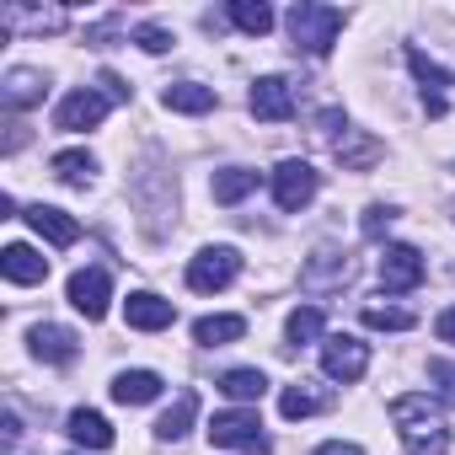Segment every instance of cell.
<instances>
[{"label":"cell","mask_w":455,"mask_h":455,"mask_svg":"<svg viewBox=\"0 0 455 455\" xmlns=\"http://www.w3.org/2000/svg\"><path fill=\"white\" fill-rule=\"evenodd\" d=\"M391 423H396V434H402V444H407L412 455H439V450L450 444V428H444L439 407H434L423 391L396 396V402H391Z\"/></svg>","instance_id":"1"},{"label":"cell","mask_w":455,"mask_h":455,"mask_svg":"<svg viewBox=\"0 0 455 455\" xmlns=\"http://www.w3.org/2000/svg\"><path fill=\"white\" fill-rule=\"evenodd\" d=\"M284 22H290L295 49H306L311 60H327L332 44H338V33H343V12H338V6H316V0H300V6H290Z\"/></svg>","instance_id":"2"},{"label":"cell","mask_w":455,"mask_h":455,"mask_svg":"<svg viewBox=\"0 0 455 455\" xmlns=\"http://www.w3.org/2000/svg\"><path fill=\"white\" fill-rule=\"evenodd\" d=\"M204 434H209V444H220V450H242V455H274V450H268V434H263V423H258V412H252V407L214 412Z\"/></svg>","instance_id":"3"},{"label":"cell","mask_w":455,"mask_h":455,"mask_svg":"<svg viewBox=\"0 0 455 455\" xmlns=\"http://www.w3.org/2000/svg\"><path fill=\"white\" fill-rule=\"evenodd\" d=\"M242 274V252L236 247H204L193 263H188V290H198V295H214V290H225Z\"/></svg>","instance_id":"4"},{"label":"cell","mask_w":455,"mask_h":455,"mask_svg":"<svg viewBox=\"0 0 455 455\" xmlns=\"http://www.w3.org/2000/svg\"><path fill=\"white\" fill-rule=\"evenodd\" d=\"M316 188H322V177H316L311 161H279V172H274V204H279L284 214L306 209V204L316 198Z\"/></svg>","instance_id":"5"},{"label":"cell","mask_w":455,"mask_h":455,"mask_svg":"<svg viewBox=\"0 0 455 455\" xmlns=\"http://www.w3.org/2000/svg\"><path fill=\"white\" fill-rule=\"evenodd\" d=\"M375 274H380V284H386L391 295H407V290H418V284H423L428 263H423V252H418V247H386V252H380V263H375Z\"/></svg>","instance_id":"6"},{"label":"cell","mask_w":455,"mask_h":455,"mask_svg":"<svg viewBox=\"0 0 455 455\" xmlns=\"http://www.w3.org/2000/svg\"><path fill=\"white\" fill-rule=\"evenodd\" d=\"M247 108L258 124H284V118H295V86L284 76H263V81H252Z\"/></svg>","instance_id":"7"},{"label":"cell","mask_w":455,"mask_h":455,"mask_svg":"<svg viewBox=\"0 0 455 455\" xmlns=\"http://www.w3.org/2000/svg\"><path fill=\"white\" fill-rule=\"evenodd\" d=\"M102 118H108V92H92V86L70 92V97L60 102V113H54V124H60L65 134H86V129H97Z\"/></svg>","instance_id":"8"},{"label":"cell","mask_w":455,"mask_h":455,"mask_svg":"<svg viewBox=\"0 0 455 455\" xmlns=\"http://www.w3.org/2000/svg\"><path fill=\"white\" fill-rule=\"evenodd\" d=\"M322 370L332 375V380H359L364 370H370V348L359 343V338H348V332H338V338H327L322 343Z\"/></svg>","instance_id":"9"},{"label":"cell","mask_w":455,"mask_h":455,"mask_svg":"<svg viewBox=\"0 0 455 455\" xmlns=\"http://www.w3.org/2000/svg\"><path fill=\"white\" fill-rule=\"evenodd\" d=\"M108 295H113L108 268H81V274H70V306H76L86 322H102V316H108Z\"/></svg>","instance_id":"10"},{"label":"cell","mask_w":455,"mask_h":455,"mask_svg":"<svg viewBox=\"0 0 455 455\" xmlns=\"http://www.w3.org/2000/svg\"><path fill=\"white\" fill-rule=\"evenodd\" d=\"M407 65H412V76H418V86H423V113H428V118H444V113H450V102H444L450 70H439L423 49H407Z\"/></svg>","instance_id":"11"},{"label":"cell","mask_w":455,"mask_h":455,"mask_svg":"<svg viewBox=\"0 0 455 455\" xmlns=\"http://www.w3.org/2000/svg\"><path fill=\"white\" fill-rule=\"evenodd\" d=\"M348 279H354V263H348V252H338V247H322V252L300 268V284L316 290V295H322V290H343Z\"/></svg>","instance_id":"12"},{"label":"cell","mask_w":455,"mask_h":455,"mask_svg":"<svg viewBox=\"0 0 455 455\" xmlns=\"http://www.w3.org/2000/svg\"><path fill=\"white\" fill-rule=\"evenodd\" d=\"M124 322H129L134 332H166V327L177 322V306L161 300V295H150V290H140V295L124 300Z\"/></svg>","instance_id":"13"},{"label":"cell","mask_w":455,"mask_h":455,"mask_svg":"<svg viewBox=\"0 0 455 455\" xmlns=\"http://www.w3.org/2000/svg\"><path fill=\"white\" fill-rule=\"evenodd\" d=\"M0 28L6 33H65L70 28V12L65 6H44V12H28V6H0Z\"/></svg>","instance_id":"14"},{"label":"cell","mask_w":455,"mask_h":455,"mask_svg":"<svg viewBox=\"0 0 455 455\" xmlns=\"http://www.w3.org/2000/svg\"><path fill=\"white\" fill-rule=\"evenodd\" d=\"M28 225H33L44 242H54V247H76V242H81V225H76L65 209H49V204H33V209H28Z\"/></svg>","instance_id":"15"},{"label":"cell","mask_w":455,"mask_h":455,"mask_svg":"<svg viewBox=\"0 0 455 455\" xmlns=\"http://www.w3.org/2000/svg\"><path fill=\"white\" fill-rule=\"evenodd\" d=\"M0 274H6L12 284H44V279H49V258H38L33 247L12 242L6 252H0Z\"/></svg>","instance_id":"16"},{"label":"cell","mask_w":455,"mask_h":455,"mask_svg":"<svg viewBox=\"0 0 455 455\" xmlns=\"http://www.w3.org/2000/svg\"><path fill=\"white\" fill-rule=\"evenodd\" d=\"M76 348H81V338H76L70 327H54V322L33 327V354H38L44 364H70V359H76Z\"/></svg>","instance_id":"17"},{"label":"cell","mask_w":455,"mask_h":455,"mask_svg":"<svg viewBox=\"0 0 455 455\" xmlns=\"http://www.w3.org/2000/svg\"><path fill=\"white\" fill-rule=\"evenodd\" d=\"M65 434H70L81 450H113V428H108V418L92 412V407H76V412L65 418Z\"/></svg>","instance_id":"18"},{"label":"cell","mask_w":455,"mask_h":455,"mask_svg":"<svg viewBox=\"0 0 455 455\" xmlns=\"http://www.w3.org/2000/svg\"><path fill=\"white\" fill-rule=\"evenodd\" d=\"M380 156H386L380 140H370L364 129H343V140H338V166L343 172H370Z\"/></svg>","instance_id":"19"},{"label":"cell","mask_w":455,"mask_h":455,"mask_svg":"<svg viewBox=\"0 0 455 455\" xmlns=\"http://www.w3.org/2000/svg\"><path fill=\"white\" fill-rule=\"evenodd\" d=\"M44 92H49L44 70H6V81H0V97H6V108H12V113H17V108H33V102H44Z\"/></svg>","instance_id":"20"},{"label":"cell","mask_w":455,"mask_h":455,"mask_svg":"<svg viewBox=\"0 0 455 455\" xmlns=\"http://www.w3.org/2000/svg\"><path fill=\"white\" fill-rule=\"evenodd\" d=\"M156 396H161V375L156 370H124L113 380V402H124V407H145Z\"/></svg>","instance_id":"21"},{"label":"cell","mask_w":455,"mask_h":455,"mask_svg":"<svg viewBox=\"0 0 455 455\" xmlns=\"http://www.w3.org/2000/svg\"><path fill=\"white\" fill-rule=\"evenodd\" d=\"M161 102L172 108V113H214V86H198V81H172L166 92H161Z\"/></svg>","instance_id":"22"},{"label":"cell","mask_w":455,"mask_h":455,"mask_svg":"<svg viewBox=\"0 0 455 455\" xmlns=\"http://www.w3.org/2000/svg\"><path fill=\"white\" fill-rule=\"evenodd\" d=\"M332 396L327 391H316V380H295V386H284V396H279V412L290 418V423H300V418H311V412H322Z\"/></svg>","instance_id":"23"},{"label":"cell","mask_w":455,"mask_h":455,"mask_svg":"<svg viewBox=\"0 0 455 455\" xmlns=\"http://www.w3.org/2000/svg\"><path fill=\"white\" fill-rule=\"evenodd\" d=\"M236 338H247V316H198L193 322V343H204V348H225Z\"/></svg>","instance_id":"24"},{"label":"cell","mask_w":455,"mask_h":455,"mask_svg":"<svg viewBox=\"0 0 455 455\" xmlns=\"http://www.w3.org/2000/svg\"><path fill=\"white\" fill-rule=\"evenodd\" d=\"M193 418H198V391H177V402L161 412V423H156V434L166 439V444H177L188 428H193Z\"/></svg>","instance_id":"25"},{"label":"cell","mask_w":455,"mask_h":455,"mask_svg":"<svg viewBox=\"0 0 455 455\" xmlns=\"http://www.w3.org/2000/svg\"><path fill=\"white\" fill-rule=\"evenodd\" d=\"M252 188H258V172L252 166H225V172H214V204H242Z\"/></svg>","instance_id":"26"},{"label":"cell","mask_w":455,"mask_h":455,"mask_svg":"<svg viewBox=\"0 0 455 455\" xmlns=\"http://www.w3.org/2000/svg\"><path fill=\"white\" fill-rule=\"evenodd\" d=\"M231 22L247 33V38H268L274 33V12L263 0H231Z\"/></svg>","instance_id":"27"},{"label":"cell","mask_w":455,"mask_h":455,"mask_svg":"<svg viewBox=\"0 0 455 455\" xmlns=\"http://www.w3.org/2000/svg\"><path fill=\"white\" fill-rule=\"evenodd\" d=\"M220 391L231 396V402H263L268 380H263V370H225L220 375Z\"/></svg>","instance_id":"28"},{"label":"cell","mask_w":455,"mask_h":455,"mask_svg":"<svg viewBox=\"0 0 455 455\" xmlns=\"http://www.w3.org/2000/svg\"><path fill=\"white\" fill-rule=\"evenodd\" d=\"M49 166H54V177H60V182H70V188H86V182H92V172H97V161H92L86 150H60Z\"/></svg>","instance_id":"29"},{"label":"cell","mask_w":455,"mask_h":455,"mask_svg":"<svg viewBox=\"0 0 455 455\" xmlns=\"http://www.w3.org/2000/svg\"><path fill=\"white\" fill-rule=\"evenodd\" d=\"M322 327H327V316H322L316 306H300V311H290V322H284V338L300 348V343H316V338H322Z\"/></svg>","instance_id":"30"},{"label":"cell","mask_w":455,"mask_h":455,"mask_svg":"<svg viewBox=\"0 0 455 455\" xmlns=\"http://www.w3.org/2000/svg\"><path fill=\"white\" fill-rule=\"evenodd\" d=\"M359 316H364V327H375V332H407V327H418V316L402 311V306H364Z\"/></svg>","instance_id":"31"},{"label":"cell","mask_w":455,"mask_h":455,"mask_svg":"<svg viewBox=\"0 0 455 455\" xmlns=\"http://www.w3.org/2000/svg\"><path fill=\"white\" fill-rule=\"evenodd\" d=\"M428 386L444 407H455V364L450 359H428Z\"/></svg>","instance_id":"32"},{"label":"cell","mask_w":455,"mask_h":455,"mask_svg":"<svg viewBox=\"0 0 455 455\" xmlns=\"http://www.w3.org/2000/svg\"><path fill=\"white\" fill-rule=\"evenodd\" d=\"M391 225H396V209H391V204H370V209H364V236H370V242H380Z\"/></svg>","instance_id":"33"},{"label":"cell","mask_w":455,"mask_h":455,"mask_svg":"<svg viewBox=\"0 0 455 455\" xmlns=\"http://www.w3.org/2000/svg\"><path fill=\"white\" fill-rule=\"evenodd\" d=\"M134 44H140L145 54H166V49H172L177 38H172L166 28H156V22H145V28H134Z\"/></svg>","instance_id":"34"},{"label":"cell","mask_w":455,"mask_h":455,"mask_svg":"<svg viewBox=\"0 0 455 455\" xmlns=\"http://www.w3.org/2000/svg\"><path fill=\"white\" fill-rule=\"evenodd\" d=\"M118 28H124V17H108V22H97V28H86V44H92V49H108V44L118 38Z\"/></svg>","instance_id":"35"},{"label":"cell","mask_w":455,"mask_h":455,"mask_svg":"<svg viewBox=\"0 0 455 455\" xmlns=\"http://www.w3.org/2000/svg\"><path fill=\"white\" fill-rule=\"evenodd\" d=\"M97 86L108 92V102H129V86H124V81H118L113 70H102V81H97Z\"/></svg>","instance_id":"36"},{"label":"cell","mask_w":455,"mask_h":455,"mask_svg":"<svg viewBox=\"0 0 455 455\" xmlns=\"http://www.w3.org/2000/svg\"><path fill=\"white\" fill-rule=\"evenodd\" d=\"M434 332H439V343H455V306H450V311H439Z\"/></svg>","instance_id":"37"},{"label":"cell","mask_w":455,"mask_h":455,"mask_svg":"<svg viewBox=\"0 0 455 455\" xmlns=\"http://www.w3.org/2000/svg\"><path fill=\"white\" fill-rule=\"evenodd\" d=\"M22 145H28V129H22V124H12V134H6V156H17Z\"/></svg>","instance_id":"38"},{"label":"cell","mask_w":455,"mask_h":455,"mask_svg":"<svg viewBox=\"0 0 455 455\" xmlns=\"http://www.w3.org/2000/svg\"><path fill=\"white\" fill-rule=\"evenodd\" d=\"M316 455H364V450H359V444H343V439H332V444H322Z\"/></svg>","instance_id":"39"}]
</instances>
